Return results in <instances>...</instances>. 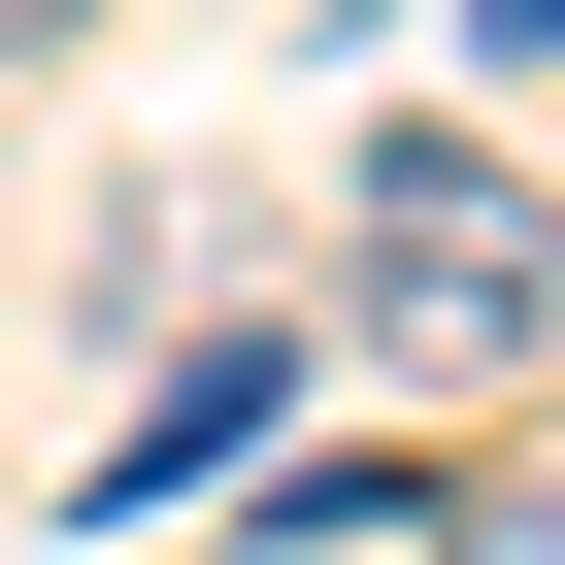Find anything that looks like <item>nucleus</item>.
Segmentation results:
<instances>
[{
	"mask_svg": "<svg viewBox=\"0 0 565 565\" xmlns=\"http://www.w3.org/2000/svg\"><path fill=\"white\" fill-rule=\"evenodd\" d=\"M433 565H565V499H433Z\"/></svg>",
	"mask_w": 565,
	"mask_h": 565,
	"instance_id": "nucleus-2",
	"label": "nucleus"
},
{
	"mask_svg": "<svg viewBox=\"0 0 565 565\" xmlns=\"http://www.w3.org/2000/svg\"><path fill=\"white\" fill-rule=\"evenodd\" d=\"M366 333H399V366H565V200L466 167V134H399V167H366Z\"/></svg>",
	"mask_w": 565,
	"mask_h": 565,
	"instance_id": "nucleus-1",
	"label": "nucleus"
},
{
	"mask_svg": "<svg viewBox=\"0 0 565 565\" xmlns=\"http://www.w3.org/2000/svg\"><path fill=\"white\" fill-rule=\"evenodd\" d=\"M34 34H100V0H0V67H34Z\"/></svg>",
	"mask_w": 565,
	"mask_h": 565,
	"instance_id": "nucleus-3",
	"label": "nucleus"
}]
</instances>
